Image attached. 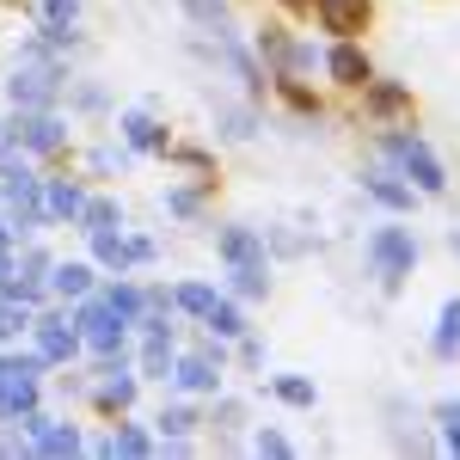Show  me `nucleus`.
I'll list each match as a JSON object with an SVG mask.
<instances>
[{
	"instance_id": "6e6552de",
	"label": "nucleus",
	"mask_w": 460,
	"mask_h": 460,
	"mask_svg": "<svg viewBox=\"0 0 460 460\" xmlns=\"http://www.w3.org/2000/svg\"><path fill=\"white\" fill-rule=\"evenodd\" d=\"M31 338H37V356H43L49 368H68L74 356L86 350V338H80V325H74L68 314H37Z\"/></svg>"
},
{
	"instance_id": "58836bf2",
	"label": "nucleus",
	"mask_w": 460,
	"mask_h": 460,
	"mask_svg": "<svg viewBox=\"0 0 460 460\" xmlns=\"http://www.w3.org/2000/svg\"><path fill=\"white\" fill-rule=\"evenodd\" d=\"M240 362L258 368V362H264V344H258V338H240Z\"/></svg>"
},
{
	"instance_id": "1a4fd4ad",
	"label": "nucleus",
	"mask_w": 460,
	"mask_h": 460,
	"mask_svg": "<svg viewBox=\"0 0 460 460\" xmlns=\"http://www.w3.org/2000/svg\"><path fill=\"white\" fill-rule=\"evenodd\" d=\"M117 136H123V142L136 147V154H154V160H166V147L178 142L172 129H166V123L154 117V105H136V111H123V117H117Z\"/></svg>"
},
{
	"instance_id": "20e7f679",
	"label": "nucleus",
	"mask_w": 460,
	"mask_h": 460,
	"mask_svg": "<svg viewBox=\"0 0 460 460\" xmlns=\"http://www.w3.org/2000/svg\"><path fill=\"white\" fill-rule=\"evenodd\" d=\"M43 356H0V418L13 424V418H25L37 411V393H43Z\"/></svg>"
},
{
	"instance_id": "5701e85b",
	"label": "nucleus",
	"mask_w": 460,
	"mask_h": 460,
	"mask_svg": "<svg viewBox=\"0 0 460 460\" xmlns=\"http://www.w3.org/2000/svg\"><path fill=\"white\" fill-rule=\"evenodd\" d=\"M93 264H99V270H129V264H136V252H129V240H123V227L93 234Z\"/></svg>"
},
{
	"instance_id": "423d86ee",
	"label": "nucleus",
	"mask_w": 460,
	"mask_h": 460,
	"mask_svg": "<svg viewBox=\"0 0 460 460\" xmlns=\"http://www.w3.org/2000/svg\"><path fill=\"white\" fill-rule=\"evenodd\" d=\"M319 74H325L338 93H362V86L375 80V56H368L362 37H332V43H325V68Z\"/></svg>"
},
{
	"instance_id": "4be33fe9",
	"label": "nucleus",
	"mask_w": 460,
	"mask_h": 460,
	"mask_svg": "<svg viewBox=\"0 0 460 460\" xmlns=\"http://www.w3.org/2000/svg\"><path fill=\"white\" fill-rule=\"evenodd\" d=\"M429 350L442 356V362H455V356H460V295H455V301H442V314H436V338H429Z\"/></svg>"
},
{
	"instance_id": "aec40b11",
	"label": "nucleus",
	"mask_w": 460,
	"mask_h": 460,
	"mask_svg": "<svg viewBox=\"0 0 460 460\" xmlns=\"http://www.w3.org/2000/svg\"><path fill=\"white\" fill-rule=\"evenodd\" d=\"M172 332H142V362H136V368H142L147 381H172Z\"/></svg>"
},
{
	"instance_id": "0eeeda50",
	"label": "nucleus",
	"mask_w": 460,
	"mask_h": 460,
	"mask_svg": "<svg viewBox=\"0 0 460 460\" xmlns=\"http://www.w3.org/2000/svg\"><path fill=\"white\" fill-rule=\"evenodd\" d=\"M381 19V0H319L314 6V25L325 37H368Z\"/></svg>"
},
{
	"instance_id": "f03ea898",
	"label": "nucleus",
	"mask_w": 460,
	"mask_h": 460,
	"mask_svg": "<svg viewBox=\"0 0 460 460\" xmlns=\"http://www.w3.org/2000/svg\"><path fill=\"white\" fill-rule=\"evenodd\" d=\"M381 147H387L393 160H399V172L411 178L424 197H448V172H442L436 147H429L418 129H381Z\"/></svg>"
},
{
	"instance_id": "cd10ccee",
	"label": "nucleus",
	"mask_w": 460,
	"mask_h": 460,
	"mask_svg": "<svg viewBox=\"0 0 460 460\" xmlns=\"http://www.w3.org/2000/svg\"><path fill=\"white\" fill-rule=\"evenodd\" d=\"M270 393H277L283 405H295V411H314V399H319V387L307 375H270Z\"/></svg>"
},
{
	"instance_id": "dca6fc26",
	"label": "nucleus",
	"mask_w": 460,
	"mask_h": 460,
	"mask_svg": "<svg viewBox=\"0 0 460 460\" xmlns=\"http://www.w3.org/2000/svg\"><path fill=\"white\" fill-rule=\"evenodd\" d=\"M172 387L178 393H215L221 387V362H215L209 350H190L172 362Z\"/></svg>"
},
{
	"instance_id": "2eb2a0df",
	"label": "nucleus",
	"mask_w": 460,
	"mask_h": 460,
	"mask_svg": "<svg viewBox=\"0 0 460 460\" xmlns=\"http://www.w3.org/2000/svg\"><path fill=\"white\" fill-rule=\"evenodd\" d=\"M362 190H368L381 209H393V215H411V203L424 197L411 178H399V172H362Z\"/></svg>"
},
{
	"instance_id": "79ce46f5",
	"label": "nucleus",
	"mask_w": 460,
	"mask_h": 460,
	"mask_svg": "<svg viewBox=\"0 0 460 460\" xmlns=\"http://www.w3.org/2000/svg\"><path fill=\"white\" fill-rule=\"evenodd\" d=\"M0 142H6V123H0Z\"/></svg>"
},
{
	"instance_id": "a878e982",
	"label": "nucleus",
	"mask_w": 460,
	"mask_h": 460,
	"mask_svg": "<svg viewBox=\"0 0 460 460\" xmlns=\"http://www.w3.org/2000/svg\"><path fill=\"white\" fill-rule=\"evenodd\" d=\"M74 19H80V0H43V37L49 43H74Z\"/></svg>"
},
{
	"instance_id": "a211bd4d",
	"label": "nucleus",
	"mask_w": 460,
	"mask_h": 460,
	"mask_svg": "<svg viewBox=\"0 0 460 460\" xmlns=\"http://www.w3.org/2000/svg\"><path fill=\"white\" fill-rule=\"evenodd\" d=\"M154 448H160V429H142V424H129V418L111 429L105 442H93V455H129V460L154 455Z\"/></svg>"
},
{
	"instance_id": "4468645a",
	"label": "nucleus",
	"mask_w": 460,
	"mask_h": 460,
	"mask_svg": "<svg viewBox=\"0 0 460 460\" xmlns=\"http://www.w3.org/2000/svg\"><path fill=\"white\" fill-rule=\"evenodd\" d=\"M215 252H221V264H227V270L270 264V258H264V234H252V227H221V234H215Z\"/></svg>"
},
{
	"instance_id": "2f4dec72",
	"label": "nucleus",
	"mask_w": 460,
	"mask_h": 460,
	"mask_svg": "<svg viewBox=\"0 0 460 460\" xmlns=\"http://www.w3.org/2000/svg\"><path fill=\"white\" fill-rule=\"evenodd\" d=\"M129 160H136V147H129V142H123V147H93V154H86V166H93V178H111V172H123Z\"/></svg>"
},
{
	"instance_id": "7ed1b4c3",
	"label": "nucleus",
	"mask_w": 460,
	"mask_h": 460,
	"mask_svg": "<svg viewBox=\"0 0 460 460\" xmlns=\"http://www.w3.org/2000/svg\"><path fill=\"white\" fill-rule=\"evenodd\" d=\"M356 99H362V117H368L375 129H418V93H411L405 80H381V74H375Z\"/></svg>"
},
{
	"instance_id": "6ab92c4d",
	"label": "nucleus",
	"mask_w": 460,
	"mask_h": 460,
	"mask_svg": "<svg viewBox=\"0 0 460 460\" xmlns=\"http://www.w3.org/2000/svg\"><path fill=\"white\" fill-rule=\"evenodd\" d=\"M49 288H56L62 301H86V295L99 288V264H86V258H68V264H56V270H49Z\"/></svg>"
},
{
	"instance_id": "b1692460",
	"label": "nucleus",
	"mask_w": 460,
	"mask_h": 460,
	"mask_svg": "<svg viewBox=\"0 0 460 460\" xmlns=\"http://www.w3.org/2000/svg\"><path fill=\"white\" fill-rule=\"evenodd\" d=\"M86 240L93 234H111V227H123V209H117V197H86V209H80V221H74Z\"/></svg>"
},
{
	"instance_id": "4c0bfd02",
	"label": "nucleus",
	"mask_w": 460,
	"mask_h": 460,
	"mask_svg": "<svg viewBox=\"0 0 460 460\" xmlns=\"http://www.w3.org/2000/svg\"><path fill=\"white\" fill-rule=\"evenodd\" d=\"M221 123H227L234 142H246V136H252V111H221Z\"/></svg>"
},
{
	"instance_id": "9d476101",
	"label": "nucleus",
	"mask_w": 460,
	"mask_h": 460,
	"mask_svg": "<svg viewBox=\"0 0 460 460\" xmlns=\"http://www.w3.org/2000/svg\"><path fill=\"white\" fill-rule=\"evenodd\" d=\"M270 99H277L288 117H307V123L325 117V93L314 86V74H270Z\"/></svg>"
},
{
	"instance_id": "e433bc0d",
	"label": "nucleus",
	"mask_w": 460,
	"mask_h": 460,
	"mask_svg": "<svg viewBox=\"0 0 460 460\" xmlns=\"http://www.w3.org/2000/svg\"><path fill=\"white\" fill-rule=\"evenodd\" d=\"M314 6L319 0H277V13H283L288 25H314Z\"/></svg>"
},
{
	"instance_id": "f257e3e1",
	"label": "nucleus",
	"mask_w": 460,
	"mask_h": 460,
	"mask_svg": "<svg viewBox=\"0 0 460 460\" xmlns=\"http://www.w3.org/2000/svg\"><path fill=\"white\" fill-rule=\"evenodd\" d=\"M362 258H368V270L381 277V288L399 295L405 277L418 270V240H411V227H375V234L362 240Z\"/></svg>"
},
{
	"instance_id": "9b49d317",
	"label": "nucleus",
	"mask_w": 460,
	"mask_h": 460,
	"mask_svg": "<svg viewBox=\"0 0 460 460\" xmlns=\"http://www.w3.org/2000/svg\"><path fill=\"white\" fill-rule=\"evenodd\" d=\"M252 56L264 62L270 74H295V31H288V19H264L258 31H252Z\"/></svg>"
},
{
	"instance_id": "bb28decb",
	"label": "nucleus",
	"mask_w": 460,
	"mask_h": 460,
	"mask_svg": "<svg viewBox=\"0 0 460 460\" xmlns=\"http://www.w3.org/2000/svg\"><path fill=\"white\" fill-rule=\"evenodd\" d=\"M215 301H221V295H215L209 283H172V307H178V314H190V319H209Z\"/></svg>"
},
{
	"instance_id": "c85d7f7f",
	"label": "nucleus",
	"mask_w": 460,
	"mask_h": 460,
	"mask_svg": "<svg viewBox=\"0 0 460 460\" xmlns=\"http://www.w3.org/2000/svg\"><path fill=\"white\" fill-rule=\"evenodd\" d=\"M99 295H105L111 307H117V314L129 319V325H136V319H142V307H147V295H142V288H136V283H123V270H117V283H105V288H99Z\"/></svg>"
},
{
	"instance_id": "72a5a7b5",
	"label": "nucleus",
	"mask_w": 460,
	"mask_h": 460,
	"mask_svg": "<svg viewBox=\"0 0 460 460\" xmlns=\"http://www.w3.org/2000/svg\"><path fill=\"white\" fill-rule=\"evenodd\" d=\"M436 424H442V448L460 455V399H442L436 405Z\"/></svg>"
},
{
	"instance_id": "f8f14e48",
	"label": "nucleus",
	"mask_w": 460,
	"mask_h": 460,
	"mask_svg": "<svg viewBox=\"0 0 460 460\" xmlns=\"http://www.w3.org/2000/svg\"><path fill=\"white\" fill-rule=\"evenodd\" d=\"M19 424L31 429L37 455H80V429H74V424H56V418H43V411H25Z\"/></svg>"
},
{
	"instance_id": "7c9ffc66",
	"label": "nucleus",
	"mask_w": 460,
	"mask_h": 460,
	"mask_svg": "<svg viewBox=\"0 0 460 460\" xmlns=\"http://www.w3.org/2000/svg\"><path fill=\"white\" fill-rule=\"evenodd\" d=\"M227 283H234V295H246V301H264V295H270V264H246V270H227Z\"/></svg>"
},
{
	"instance_id": "473e14b6",
	"label": "nucleus",
	"mask_w": 460,
	"mask_h": 460,
	"mask_svg": "<svg viewBox=\"0 0 460 460\" xmlns=\"http://www.w3.org/2000/svg\"><path fill=\"white\" fill-rule=\"evenodd\" d=\"M203 325H209L215 338H246V314H240L234 301H215V314L203 319Z\"/></svg>"
},
{
	"instance_id": "ddd939ff",
	"label": "nucleus",
	"mask_w": 460,
	"mask_h": 460,
	"mask_svg": "<svg viewBox=\"0 0 460 460\" xmlns=\"http://www.w3.org/2000/svg\"><path fill=\"white\" fill-rule=\"evenodd\" d=\"M166 166H172V172H190L197 178V184H203V190H221V166H215V154L209 147H197V142H172L166 147Z\"/></svg>"
},
{
	"instance_id": "a19ab883",
	"label": "nucleus",
	"mask_w": 460,
	"mask_h": 460,
	"mask_svg": "<svg viewBox=\"0 0 460 460\" xmlns=\"http://www.w3.org/2000/svg\"><path fill=\"white\" fill-rule=\"evenodd\" d=\"M448 246H455V252H460V227H455V240H448Z\"/></svg>"
},
{
	"instance_id": "393cba45",
	"label": "nucleus",
	"mask_w": 460,
	"mask_h": 460,
	"mask_svg": "<svg viewBox=\"0 0 460 460\" xmlns=\"http://www.w3.org/2000/svg\"><path fill=\"white\" fill-rule=\"evenodd\" d=\"M203 424V411H197V405H160V418H154V429H160V442H184V436H190V429Z\"/></svg>"
},
{
	"instance_id": "c756f323",
	"label": "nucleus",
	"mask_w": 460,
	"mask_h": 460,
	"mask_svg": "<svg viewBox=\"0 0 460 460\" xmlns=\"http://www.w3.org/2000/svg\"><path fill=\"white\" fill-rule=\"evenodd\" d=\"M203 203H209V190H203L197 178H190V184H172V190H166V209L184 215V221H203Z\"/></svg>"
},
{
	"instance_id": "f3484780",
	"label": "nucleus",
	"mask_w": 460,
	"mask_h": 460,
	"mask_svg": "<svg viewBox=\"0 0 460 460\" xmlns=\"http://www.w3.org/2000/svg\"><path fill=\"white\" fill-rule=\"evenodd\" d=\"M80 209H86V190L74 184V178H43V221L56 227V221H80Z\"/></svg>"
},
{
	"instance_id": "412c9836",
	"label": "nucleus",
	"mask_w": 460,
	"mask_h": 460,
	"mask_svg": "<svg viewBox=\"0 0 460 460\" xmlns=\"http://www.w3.org/2000/svg\"><path fill=\"white\" fill-rule=\"evenodd\" d=\"M197 31H234V0H178Z\"/></svg>"
},
{
	"instance_id": "c9c22d12",
	"label": "nucleus",
	"mask_w": 460,
	"mask_h": 460,
	"mask_svg": "<svg viewBox=\"0 0 460 460\" xmlns=\"http://www.w3.org/2000/svg\"><path fill=\"white\" fill-rule=\"evenodd\" d=\"M246 424V411H240V405H234V399H221V405H215L209 411V429L215 436H234V429Z\"/></svg>"
},
{
	"instance_id": "39448f33",
	"label": "nucleus",
	"mask_w": 460,
	"mask_h": 460,
	"mask_svg": "<svg viewBox=\"0 0 460 460\" xmlns=\"http://www.w3.org/2000/svg\"><path fill=\"white\" fill-rule=\"evenodd\" d=\"M136 399H142V368H129V362L93 375V393H86V405H93L99 424H123V418L136 411Z\"/></svg>"
},
{
	"instance_id": "f704fd0d",
	"label": "nucleus",
	"mask_w": 460,
	"mask_h": 460,
	"mask_svg": "<svg viewBox=\"0 0 460 460\" xmlns=\"http://www.w3.org/2000/svg\"><path fill=\"white\" fill-rule=\"evenodd\" d=\"M252 455H270V460H283V455H295V442H288L283 429H252Z\"/></svg>"
},
{
	"instance_id": "ea45409f",
	"label": "nucleus",
	"mask_w": 460,
	"mask_h": 460,
	"mask_svg": "<svg viewBox=\"0 0 460 460\" xmlns=\"http://www.w3.org/2000/svg\"><path fill=\"white\" fill-rule=\"evenodd\" d=\"M19 13H31V0H0V19H19Z\"/></svg>"
}]
</instances>
